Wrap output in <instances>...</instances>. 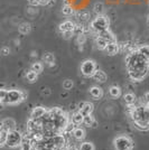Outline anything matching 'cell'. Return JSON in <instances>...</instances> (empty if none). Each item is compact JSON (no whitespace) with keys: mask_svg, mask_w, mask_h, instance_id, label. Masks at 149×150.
I'll list each match as a JSON object with an SVG mask.
<instances>
[{"mask_svg":"<svg viewBox=\"0 0 149 150\" xmlns=\"http://www.w3.org/2000/svg\"><path fill=\"white\" fill-rule=\"evenodd\" d=\"M123 101L127 105H131V104H133L136 102V95L133 93H130V92L126 93L123 96Z\"/></svg>","mask_w":149,"mask_h":150,"instance_id":"obj_21","label":"cell"},{"mask_svg":"<svg viewBox=\"0 0 149 150\" xmlns=\"http://www.w3.org/2000/svg\"><path fill=\"white\" fill-rule=\"evenodd\" d=\"M83 123L87 125V127H90V128H96L98 127V122L95 121L92 114H89V115H85L84 119H83Z\"/></svg>","mask_w":149,"mask_h":150,"instance_id":"obj_16","label":"cell"},{"mask_svg":"<svg viewBox=\"0 0 149 150\" xmlns=\"http://www.w3.org/2000/svg\"><path fill=\"white\" fill-rule=\"evenodd\" d=\"M98 36H101L102 38H104L108 43H112V42H117L116 40V36L112 34V31H110L109 29H106V30L101 31L98 34Z\"/></svg>","mask_w":149,"mask_h":150,"instance_id":"obj_11","label":"cell"},{"mask_svg":"<svg viewBox=\"0 0 149 150\" xmlns=\"http://www.w3.org/2000/svg\"><path fill=\"white\" fill-rule=\"evenodd\" d=\"M27 98V94L23 91H19V90H8V93L5 100H2L1 102L4 104H17L20 103L23 101L26 100Z\"/></svg>","mask_w":149,"mask_h":150,"instance_id":"obj_1","label":"cell"},{"mask_svg":"<svg viewBox=\"0 0 149 150\" xmlns=\"http://www.w3.org/2000/svg\"><path fill=\"white\" fill-rule=\"evenodd\" d=\"M65 144H66V140L63 134H55L52 138V146L54 148H63L65 147Z\"/></svg>","mask_w":149,"mask_h":150,"instance_id":"obj_6","label":"cell"},{"mask_svg":"<svg viewBox=\"0 0 149 150\" xmlns=\"http://www.w3.org/2000/svg\"><path fill=\"white\" fill-rule=\"evenodd\" d=\"M143 99H145V101H146V103H148V102H149V92H147V93L145 94Z\"/></svg>","mask_w":149,"mask_h":150,"instance_id":"obj_42","label":"cell"},{"mask_svg":"<svg viewBox=\"0 0 149 150\" xmlns=\"http://www.w3.org/2000/svg\"><path fill=\"white\" fill-rule=\"evenodd\" d=\"M7 93H8V90H6V88H0V99H1V101L6 99Z\"/></svg>","mask_w":149,"mask_h":150,"instance_id":"obj_34","label":"cell"},{"mask_svg":"<svg viewBox=\"0 0 149 150\" xmlns=\"http://www.w3.org/2000/svg\"><path fill=\"white\" fill-rule=\"evenodd\" d=\"M46 113H47L46 108H44V106H36V108L33 110V112H31V119H33V120L42 119L43 117H45V115H46Z\"/></svg>","mask_w":149,"mask_h":150,"instance_id":"obj_7","label":"cell"},{"mask_svg":"<svg viewBox=\"0 0 149 150\" xmlns=\"http://www.w3.org/2000/svg\"><path fill=\"white\" fill-rule=\"evenodd\" d=\"M147 24H148V26H149V16H148V18H147Z\"/></svg>","mask_w":149,"mask_h":150,"instance_id":"obj_47","label":"cell"},{"mask_svg":"<svg viewBox=\"0 0 149 150\" xmlns=\"http://www.w3.org/2000/svg\"><path fill=\"white\" fill-rule=\"evenodd\" d=\"M9 53H10V50H9V47H2V48H1V54H2L4 56H7V55H9Z\"/></svg>","mask_w":149,"mask_h":150,"instance_id":"obj_36","label":"cell"},{"mask_svg":"<svg viewBox=\"0 0 149 150\" xmlns=\"http://www.w3.org/2000/svg\"><path fill=\"white\" fill-rule=\"evenodd\" d=\"M0 103H1V99H0Z\"/></svg>","mask_w":149,"mask_h":150,"instance_id":"obj_49","label":"cell"},{"mask_svg":"<svg viewBox=\"0 0 149 150\" xmlns=\"http://www.w3.org/2000/svg\"><path fill=\"white\" fill-rule=\"evenodd\" d=\"M4 129V123H2V121H0V131Z\"/></svg>","mask_w":149,"mask_h":150,"instance_id":"obj_45","label":"cell"},{"mask_svg":"<svg viewBox=\"0 0 149 150\" xmlns=\"http://www.w3.org/2000/svg\"><path fill=\"white\" fill-rule=\"evenodd\" d=\"M64 1H66V0H64Z\"/></svg>","mask_w":149,"mask_h":150,"instance_id":"obj_50","label":"cell"},{"mask_svg":"<svg viewBox=\"0 0 149 150\" xmlns=\"http://www.w3.org/2000/svg\"><path fill=\"white\" fill-rule=\"evenodd\" d=\"M66 150H79V149H77V147L74 146V144H70L68 147H66Z\"/></svg>","mask_w":149,"mask_h":150,"instance_id":"obj_40","label":"cell"},{"mask_svg":"<svg viewBox=\"0 0 149 150\" xmlns=\"http://www.w3.org/2000/svg\"><path fill=\"white\" fill-rule=\"evenodd\" d=\"M2 123H4V129L7 131L15 130V128H16V122L11 118H7V119L2 120Z\"/></svg>","mask_w":149,"mask_h":150,"instance_id":"obj_15","label":"cell"},{"mask_svg":"<svg viewBox=\"0 0 149 150\" xmlns=\"http://www.w3.org/2000/svg\"><path fill=\"white\" fill-rule=\"evenodd\" d=\"M21 140H23V134L17 130H11V131L8 132V136H7L6 140V146L9 148H15V147H18L21 144Z\"/></svg>","mask_w":149,"mask_h":150,"instance_id":"obj_3","label":"cell"},{"mask_svg":"<svg viewBox=\"0 0 149 150\" xmlns=\"http://www.w3.org/2000/svg\"><path fill=\"white\" fill-rule=\"evenodd\" d=\"M146 108H147V109H148V110H149V102H148V103H147V105H146Z\"/></svg>","mask_w":149,"mask_h":150,"instance_id":"obj_46","label":"cell"},{"mask_svg":"<svg viewBox=\"0 0 149 150\" xmlns=\"http://www.w3.org/2000/svg\"><path fill=\"white\" fill-rule=\"evenodd\" d=\"M73 86H74V83H73L72 80H65V81L63 82V88L66 90V91L71 90Z\"/></svg>","mask_w":149,"mask_h":150,"instance_id":"obj_32","label":"cell"},{"mask_svg":"<svg viewBox=\"0 0 149 150\" xmlns=\"http://www.w3.org/2000/svg\"><path fill=\"white\" fill-rule=\"evenodd\" d=\"M62 34H63L64 39H70V38H72V36L74 35L73 31H64V33H62Z\"/></svg>","mask_w":149,"mask_h":150,"instance_id":"obj_35","label":"cell"},{"mask_svg":"<svg viewBox=\"0 0 149 150\" xmlns=\"http://www.w3.org/2000/svg\"><path fill=\"white\" fill-rule=\"evenodd\" d=\"M95 45H96V47L101 50H104L106 47V45H108V42H106L104 38H102L101 36H98V37L95 38Z\"/></svg>","mask_w":149,"mask_h":150,"instance_id":"obj_22","label":"cell"},{"mask_svg":"<svg viewBox=\"0 0 149 150\" xmlns=\"http://www.w3.org/2000/svg\"><path fill=\"white\" fill-rule=\"evenodd\" d=\"M4 108H5V104L1 102V103H0V111H1V110H4Z\"/></svg>","mask_w":149,"mask_h":150,"instance_id":"obj_44","label":"cell"},{"mask_svg":"<svg viewBox=\"0 0 149 150\" xmlns=\"http://www.w3.org/2000/svg\"><path fill=\"white\" fill-rule=\"evenodd\" d=\"M28 1H29V5L31 6H39V2L37 0H28Z\"/></svg>","mask_w":149,"mask_h":150,"instance_id":"obj_39","label":"cell"},{"mask_svg":"<svg viewBox=\"0 0 149 150\" xmlns=\"http://www.w3.org/2000/svg\"><path fill=\"white\" fill-rule=\"evenodd\" d=\"M92 77H93L96 82H99V83H104V82H106V79H108V77H106V74L102 69H96Z\"/></svg>","mask_w":149,"mask_h":150,"instance_id":"obj_13","label":"cell"},{"mask_svg":"<svg viewBox=\"0 0 149 150\" xmlns=\"http://www.w3.org/2000/svg\"><path fill=\"white\" fill-rule=\"evenodd\" d=\"M109 95L113 99H118L121 95V88L119 86H110L109 88Z\"/></svg>","mask_w":149,"mask_h":150,"instance_id":"obj_20","label":"cell"},{"mask_svg":"<svg viewBox=\"0 0 149 150\" xmlns=\"http://www.w3.org/2000/svg\"><path fill=\"white\" fill-rule=\"evenodd\" d=\"M73 33L75 35H84V27L81 25H75L74 29H73Z\"/></svg>","mask_w":149,"mask_h":150,"instance_id":"obj_33","label":"cell"},{"mask_svg":"<svg viewBox=\"0 0 149 150\" xmlns=\"http://www.w3.org/2000/svg\"><path fill=\"white\" fill-rule=\"evenodd\" d=\"M84 104H85V102H84V101H82V102H80V103H77V109H79V110H81L82 108L84 106Z\"/></svg>","mask_w":149,"mask_h":150,"instance_id":"obj_41","label":"cell"},{"mask_svg":"<svg viewBox=\"0 0 149 150\" xmlns=\"http://www.w3.org/2000/svg\"><path fill=\"white\" fill-rule=\"evenodd\" d=\"M74 27H75V24L73 21H71V20H65V21H63L62 24L58 26L61 33H64V31H73Z\"/></svg>","mask_w":149,"mask_h":150,"instance_id":"obj_9","label":"cell"},{"mask_svg":"<svg viewBox=\"0 0 149 150\" xmlns=\"http://www.w3.org/2000/svg\"><path fill=\"white\" fill-rule=\"evenodd\" d=\"M38 79V74L36 72H34V71H28L27 72V74H26V80L29 82V83H35V82L37 81Z\"/></svg>","mask_w":149,"mask_h":150,"instance_id":"obj_24","label":"cell"},{"mask_svg":"<svg viewBox=\"0 0 149 150\" xmlns=\"http://www.w3.org/2000/svg\"><path fill=\"white\" fill-rule=\"evenodd\" d=\"M75 128H76V127H75L72 122H67L66 125H65V128H64V131H65L66 134H70V133H72V132L74 131Z\"/></svg>","mask_w":149,"mask_h":150,"instance_id":"obj_31","label":"cell"},{"mask_svg":"<svg viewBox=\"0 0 149 150\" xmlns=\"http://www.w3.org/2000/svg\"><path fill=\"white\" fill-rule=\"evenodd\" d=\"M93 110H94L93 104H92L91 102H85L84 106L82 108L81 110H79V111L81 112V114L83 115V117H85V115H89V114H91V113L93 112Z\"/></svg>","mask_w":149,"mask_h":150,"instance_id":"obj_17","label":"cell"},{"mask_svg":"<svg viewBox=\"0 0 149 150\" xmlns=\"http://www.w3.org/2000/svg\"><path fill=\"white\" fill-rule=\"evenodd\" d=\"M38 2H39V6L42 5V6H46V5H48L50 2V0H37Z\"/></svg>","mask_w":149,"mask_h":150,"instance_id":"obj_38","label":"cell"},{"mask_svg":"<svg viewBox=\"0 0 149 150\" xmlns=\"http://www.w3.org/2000/svg\"><path fill=\"white\" fill-rule=\"evenodd\" d=\"M62 13L64 15V16H66V17H68V16H72L73 13H74V9H73V7L70 6L68 4H66V5H64L62 8Z\"/></svg>","mask_w":149,"mask_h":150,"instance_id":"obj_27","label":"cell"},{"mask_svg":"<svg viewBox=\"0 0 149 150\" xmlns=\"http://www.w3.org/2000/svg\"><path fill=\"white\" fill-rule=\"evenodd\" d=\"M72 134L74 136V138L76 140H82V139H84V137H85V131H84V129H82L80 127H76L74 129V131L72 132Z\"/></svg>","mask_w":149,"mask_h":150,"instance_id":"obj_19","label":"cell"},{"mask_svg":"<svg viewBox=\"0 0 149 150\" xmlns=\"http://www.w3.org/2000/svg\"><path fill=\"white\" fill-rule=\"evenodd\" d=\"M31 26L28 23H23L18 27V31L21 35H28L31 33Z\"/></svg>","mask_w":149,"mask_h":150,"instance_id":"obj_18","label":"cell"},{"mask_svg":"<svg viewBox=\"0 0 149 150\" xmlns=\"http://www.w3.org/2000/svg\"><path fill=\"white\" fill-rule=\"evenodd\" d=\"M106 53L110 56H113V55H117L120 50V46L117 42H112V43H108L106 47Z\"/></svg>","mask_w":149,"mask_h":150,"instance_id":"obj_8","label":"cell"},{"mask_svg":"<svg viewBox=\"0 0 149 150\" xmlns=\"http://www.w3.org/2000/svg\"><path fill=\"white\" fill-rule=\"evenodd\" d=\"M43 94H45V95H48V94H50V88H45V91L43 92Z\"/></svg>","mask_w":149,"mask_h":150,"instance_id":"obj_43","label":"cell"},{"mask_svg":"<svg viewBox=\"0 0 149 150\" xmlns=\"http://www.w3.org/2000/svg\"><path fill=\"white\" fill-rule=\"evenodd\" d=\"M94 13H98V15H102L103 13V10H104V5L102 4V2H96L95 5H94Z\"/></svg>","mask_w":149,"mask_h":150,"instance_id":"obj_30","label":"cell"},{"mask_svg":"<svg viewBox=\"0 0 149 150\" xmlns=\"http://www.w3.org/2000/svg\"><path fill=\"white\" fill-rule=\"evenodd\" d=\"M83 119H84V117L81 114L80 111H76V112L73 113V115H72V118H71V122L75 125V127H79V125H81L83 123Z\"/></svg>","mask_w":149,"mask_h":150,"instance_id":"obj_12","label":"cell"},{"mask_svg":"<svg viewBox=\"0 0 149 150\" xmlns=\"http://www.w3.org/2000/svg\"><path fill=\"white\" fill-rule=\"evenodd\" d=\"M31 71H34V72H36L37 74H40L42 72L44 71V66L43 64L40 62H36L33 64V66H31Z\"/></svg>","mask_w":149,"mask_h":150,"instance_id":"obj_28","label":"cell"},{"mask_svg":"<svg viewBox=\"0 0 149 150\" xmlns=\"http://www.w3.org/2000/svg\"><path fill=\"white\" fill-rule=\"evenodd\" d=\"M43 61L45 63H47L48 65H54V61H55V57H54V54L52 53H45L43 56Z\"/></svg>","mask_w":149,"mask_h":150,"instance_id":"obj_26","label":"cell"},{"mask_svg":"<svg viewBox=\"0 0 149 150\" xmlns=\"http://www.w3.org/2000/svg\"><path fill=\"white\" fill-rule=\"evenodd\" d=\"M96 64L95 62L91 61V59H87L81 64V72L84 76H87V77H91L93 76L95 71H96Z\"/></svg>","mask_w":149,"mask_h":150,"instance_id":"obj_5","label":"cell"},{"mask_svg":"<svg viewBox=\"0 0 149 150\" xmlns=\"http://www.w3.org/2000/svg\"><path fill=\"white\" fill-rule=\"evenodd\" d=\"M109 26H110V20H109V18L106 16H103V15H99L91 23V29L99 34L101 31L109 29Z\"/></svg>","mask_w":149,"mask_h":150,"instance_id":"obj_2","label":"cell"},{"mask_svg":"<svg viewBox=\"0 0 149 150\" xmlns=\"http://www.w3.org/2000/svg\"><path fill=\"white\" fill-rule=\"evenodd\" d=\"M133 125L137 129L147 131L149 130V120H139V121H133Z\"/></svg>","mask_w":149,"mask_h":150,"instance_id":"obj_14","label":"cell"},{"mask_svg":"<svg viewBox=\"0 0 149 150\" xmlns=\"http://www.w3.org/2000/svg\"><path fill=\"white\" fill-rule=\"evenodd\" d=\"M89 93L90 95L95 99V100H99L102 98V95H103V91H102V88H100V86H92V88L89 90Z\"/></svg>","mask_w":149,"mask_h":150,"instance_id":"obj_10","label":"cell"},{"mask_svg":"<svg viewBox=\"0 0 149 150\" xmlns=\"http://www.w3.org/2000/svg\"><path fill=\"white\" fill-rule=\"evenodd\" d=\"M113 144H114L116 150H132V148H133V144H132L131 139H129L126 136L117 137L114 139Z\"/></svg>","mask_w":149,"mask_h":150,"instance_id":"obj_4","label":"cell"},{"mask_svg":"<svg viewBox=\"0 0 149 150\" xmlns=\"http://www.w3.org/2000/svg\"><path fill=\"white\" fill-rule=\"evenodd\" d=\"M141 56H143L147 61H149V45H143L140 46L137 50Z\"/></svg>","mask_w":149,"mask_h":150,"instance_id":"obj_23","label":"cell"},{"mask_svg":"<svg viewBox=\"0 0 149 150\" xmlns=\"http://www.w3.org/2000/svg\"><path fill=\"white\" fill-rule=\"evenodd\" d=\"M76 17L81 21H87L90 19V13H87V10H80L76 13Z\"/></svg>","mask_w":149,"mask_h":150,"instance_id":"obj_25","label":"cell"},{"mask_svg":"<svg viewBox=\"0 0 149 150\" xmlns=\"http://www.w3.org/2000/svg\"><path fill=\"white\" fill-rule=\"evenodd\" d=\"M79 150H95V147L92 142H82Z\"/></svg>","mask_w":149,"mask_h":150,"instance_id":"obj_29","label":"cell"},{"mask_svg":"<svg viewBox=\"0 0 149 150\" xmlns=\"http://www.w3.org/2000/svg\"><path fill=\"white\" fill-rule=\"evenodd\" d=\"M148 7H149V0H148Z\"/></svg>","mask_w":149,"mask_h":150,"instance_id":"obj_48","label":"cell"},{"mask_svg":"<svg viewBox=\"0 0 149 150\" xmlns=\"http://www.w3.org/2000/svg\"><path fill=\"white\" fill-rule=\"evenodd\" d=\"M85 42V37H84V35H79L77 36V40H76V43H79V44H83Z\"/></svg>","mask_w":149,"mask_h":150,"instance_id":"obj_37","label":"cell"}]
</instances>
